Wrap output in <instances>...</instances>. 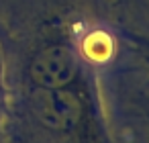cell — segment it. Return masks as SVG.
<instances>
[{"mask_svg": "<svg viewBox=\"0 0 149 143\" xmlns=\"http://www.w3.org/2000/svg\"><path fill=\"white\" fill-rule=\"evenodd\" d=\"M4 94V57H2V45H0V98Z\"/></svg>", "mask_w": 149, "mask_h": 143, "instance_id": "6da1fadb", "label": "cell"}]
</instances>
